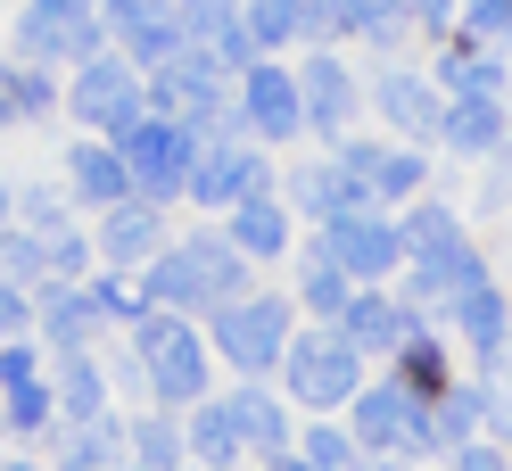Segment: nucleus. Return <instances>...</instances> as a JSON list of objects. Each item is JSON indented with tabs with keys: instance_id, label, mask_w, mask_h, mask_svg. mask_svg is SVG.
<instances>
[{
	"instance_id": "nucleus-35",
	"label": "nucleus",
	"mask_w": 512,
	"mask_h": 471,
	"mask_svg": "<svg viewBox=\"0 0 512 471\" xmlns=\"http://www.w3.org/2000/svg\"><path fill=\"white\" fill-rule=\"evenodd\" d=\"M463 471H504V455L496 447H463Z\"/></svg>"
},
{
	"instance_id": "nucleus-9",
	"label": "nucleus",
	"mask_w": 512,
	"mask_h": 471,
	"mask_svg": "<svg viewBox=\"0 0 512 471\" xmlns=\"http://www.w3.org/2000/svg\"><path fill=\"white\" fill-rule=\"evenodd\" d=\"M248 116L265 124V133H298V116H306V108H298V83L273 75V67H256V75H248Z\"/></svg>"
},
{
	"instance_id": "nucleus-22",
	"label": "nucleus",
	"mask_w": 512,
	"mask_h": 471,
	"mask_svg": "<svg viewBox=\"0 0 512 471\" xmlns=\"http://www.w3.org/2000/svg\"><path fill=\"white\" fill-rule=\"evenodd\" d=\"M496 124H504V116H496L488 100H471V108H455V124H446V133L471 141V149H488V141H496Z\"/></svg>"
},
{
	"instance_id": "nucleus-19",
	"label": "nucleus",
	"mask_w": 512,
	"mask_h": 471,
	"mask_svg": "<svg viewBox=\"0 0 512 471\" xmlns=\"http://www.w3.org/2000/svg\"><path fill=\"white\" fill-rule=\"evenodd\" d=\"M75 182H83L91 199H116V191H124V157H108V149H83V157H75Z\"/></svg>"
},
{
	"instance_id": "nucleus-32",
	"label": "nucleus",
	"mask_w": 512,
	"mask_h": 471,
	"mask_svg": "<svg viewBox=\"0 0 512 471\" xmlns=\"http://www.w3.org/2000/svg\"><path fill=\"white\" fill-rule=\"evenodd\" d=\"M174 447H182V438H174V430H141V455H149L157 471H166V463H174Z\"/></svg>"
},
{
	"instance_id": "nucleus-17",
	"label": "nucleus",
	"mask_w": 512,
	"mask_h": 471,
	"mask_svg": "<svg viewBox=\"0 0 512 471\" xmlns=\"http://www.w3.org/2000/svg\"><path fill=\"white\" fill-rule=\"evenodd\" d=\"M306 100H314V124H339L347 116V75L331 67V58H314V67H306Z\"/></svg>"
},
{
	"instance_id": "nucleus-18",
	"label": "nucleus",
	"mask_w": 512,
	"mask_h": 471,
	"mask_svg": "<svg viewBox=\"0 0 512 471\" xmlns=\"http://www.w3.org/2000/svg\"><path fill=\"white\" fill-rule=\"evenodd\" d=\"M347 331H356L364 348H389V339H405L397 306H380V298H356V306H347Z\"/></svg>"
},
{
	"instance_id": "nucleus-13",
	"label": "nucleus",
	"mask_w": 512,
	"mask_h": 471,
	"mask_svg": "<svg viewBox=\"0 0 512 471\" xmlns=\"http://www.w3.org/2000/svg\"><path fill=\"white\" fill-rule=\"evenodd\" d=\"M331 248H339V265H347V273H380V265L397 257V240L380 232V224H339Z\"/></svg>"
},
{
	"instance_id": "nucleus-16",
	"label": "nucleus",
	"mask_w": 512,
	"mask_h": 471,
	"mask_svg": "<svg viewBox=\"0 0 512 471\" xmlns=\"http://www.w3.org/2000/svg\"><path fill=\"white\" fill-rule=\"evenodd\" d=\"M223 414H232L240 438H256V447H281V405H273V397H232Z\"/></svg>"
},
{
	"instance_id": "nucleus-26",
	"label": "nucleus",
	"mask_w": 512,
	"mask_h": 471,
	"mask_svg": "<svg viewBox=\"0 0 512 471\" xmlns=\"http://www.w3.org/2000/svg\"><path fill=\"white\" fill-rule=\"evenodd\" d=\"M405 389H413V397H438V389H446L438 348H413V356H405Z\"/></svg>"
},
{
	"instance_id": "nucleus-31",
	"label": "nucleus",
	"mask_w": 512,
	"mask_h": 471,
	"mask_svg": "<svg viewBox=\"0 0 512 471\" xmlns=\"http://www.w3.org/2000/svg\"><path fill=\"white\" fill-rule=\"evenodd\" d=\"M83 323H91V306H83V298H67V306H58V323H50V331H58V339L75 348V339H83Z\"/></svg>"
},
{
	"instance_id": "nucleus-36",
	"label": "nucleus",
	"mask_w": 512,
	"mask_h": 471,
	"mask_svg": "<svg viewBox=\"0 0 512 471\" xmlns=\"http://www.w3.org/2000/svg\"><path fill=\"white\" fill-rule=\"evenodd\" d=\"M25 323V306H17V290H0V331H17Z\"/></svg>"
},
{
	"instance_id": "nucleus-11",
	"label": "nucleus",
	"mask_w": 512,
	"mask_h": 471,
	"mask_svg": "<svg viewBox=\"0 0 512 471\" xmlns=\"http://www.w3.org/2000/svg\"><path fill=\"white\" fill-rule=\"evenodd\" d=\"M256 182H265V174H256V157L215 149L207 166H199V182H190V191H199V199H240V191H256Z\"/></svg>"
},
{
	"instance_id": "nucleus-27",
	"label": "nucleus",
	"mask_w": 512,
	"mask_h": 471,
	"mask_svg": "<svg viewBox=\"0 0 512 471\" xmlns=\"http://www.w3.org/2000/svg\"><path fill=\"white\" fill-rule=\"evenodd\" d=\"M380 100L397 108V124H430V91H422V83H405V75H397L389 91H380Z\"/></svg>"
},
{
	"instance_id": "nucleus-1",
	"label": "nucleus",
	"mask_w": 512,
	"mask_h": 471,
	"mask_svg": "<svg viewBox=\"0 0 512 471\" xmlns=\"http://www.w3.org/2000/svg\"><path fill=\"white\" fill-rule=\"evenodd\" d=\"M157 298H174V306H190V298H232V248H215V240L174 248V257L157 265Z\"/></svg>"
},
{
	"instance_id": "nucleus-25",
	"label": "nucleus",
	"mask_w": 512,
	"mask_h": 471,
	"mask_svg": "<svg viewBox=\"0 0 512 471\" xmlns=\"http://www.w3.org/2000/svg\"><path fill=\"white\" fill-rule=\"evenodd\" d=\"M232 447H240L232 414H223V405H215V414H199V455H207V463H232Z\"/></svg>"
},
{
	"instance_id": "nucleus-12",
	"label": "nucleus",
	"mask_w": 512,
	"mask_h": 471,
	"mask_svg": "<svg viewBox=\"0 0 512 471\" xmlns=\"http://www.w3.org/2000/svg\"><path fill=\"white\" fill-rule=\"evenodd\" d=\"M75 100H83V116H100V124H133V83H124L116 67H91Z\"/></svg>"
},
{
	"instance_id": "nucleus-21",
	"label": "nucleus",
	"mask_w": 512,
	"mask_h": 471,
	"mask_svg": "<svg viewBox=\"0 0 512 471\" xmlns=\"http://www.w3.org/2000/svg\"><path fill=\"white\" fill-rule=\"evenodd\" d=\"M240 248H248V257H273V248H281V215L273 207H240Z\"/></svg>"
},
{
	"instance_id": "nucleus-37",
	"label": "nucleus",
	"mask_w": 512,
	"mask_h": 471,
	"mask_svg": "<svg viewBox=\"0 0 512 471\" xmlns=\"http://www.w3.org/2000/svg\"><path fill=\"white\" fill-rule=\"evenodd\" d=\"M413 9H438V0H413Z\"/></svg>"
},
{
	"instance_id": "nucleus-28",
	"label": "nucleus",
	"mask_w": 512,
	"mask_h": 471,
	"mask_svg": "<svg viewBox=\"0 0 512 471\" xmlns=\"http://www.w3.org/2000/svg\"><path fill=\"white\" fill-rule=\"evenodd\" d=\"M290 25H298V0H265V9H256V34H265V42H281Z\"/></svg>"
},
{
	"instance_id": "nucleus-33",
	"label": "nucleus",
	"mask_w": 512,
	"mask_h": 471,
	"mask_svg": "<svg viewBox=\"0 0 512 471\" xmlns=\"http://www.w3.org/2000/svg\"><path fill=\"white\" fill-rule=\"evenodd\" d=\"M306 298H314V306H331V298H339V273L314 265V273H306Z\"/></svg>"
},
{
	"instance_id": "nucleus-14",
	"label": "nucleus",
	"mask_w": 512,
	"mask_h": 471,
	"mask_svg": "<svg viewBox=\"0 0 512 471\" xmlns=\"http://www.w3.org/2000/svg\"><path fill=\"white\" fill-rule=\"evenodd\" d=\"M157 100H166V108H207V100H215V83H207L199 58H166V75H157Z\"/></svg>"
},
{
	"instance_id": "nucleus-38",
	"label": "nucleus",
	"mask_w": 512,
	"mask_h": 471,
	"mask_svg": "<svg viewBox=\"0 0 512 471\" xmlns=\"http://www.w3.org/2000/svg\"><path fill=\"white\" fill-rule=\"evenodd\" d=\"M281 471H306V463H281Z\"/></svg>"
},
{
	"instance_id": "nucleus-7",
	"label": "nucleus",
	"mask_w": 512,
	"mask_h": 471,
	"mask_svg": "<svg viewBox=\"0 0 512 471\" xmlns=\"http://www.w3.org/2000/svg\"><path fill=\"white\" fill-rule=\"evenodd\" d=\"M133 174L149 182V191H174V182L190 174V141L174 133V124H133Z\"/></svg>"
},
{
	"instance_id": "nucleus-23",
	"label": "nucleus",
	"mask_w": 512,
	"mask_h": 471,
	"mask_svg": "<svg viewBox=\"0 0 512 471\" xmlns=\"http://www.w3.org/2000/svg\"><path fill=\"white\" fill-rule=\"evenodd\" d=\"M149 240H157V224H149V215H141V207H124V215H116V224H108V248H116V257H141V248H149Z\"/></svg>"
},
{
	"instance_id": "nucleus-20",
	"label": "nucleus",
	"mask_w": 512,
	"mask_h": 471,
	"mask_svg": "<svg viewBox=\"0 0 512 471\" xmlns=\"http://www.w3.org/2000/svg\"><path fill=\"white\" fill-rule=\"evenodd\" d=\"M463 323H471V339H479V348H496V331H504L496 290H479V281H471V290H463Z\"/></svg>"
},
{
	"instance_id": "nucleus-24",
	"label": "nucleus",
	"mask_w": 512,
	"mask_h": 471,
	"mask_svg": "<svg viewBox=\"0 0 512 471\" xmlns=\"http://www.w3.org/2000/svg\"><path fill=\"white\" fill-rule=\"evenodd\" d=\"M306 471H356V447H347L339 430H314L306 438Z\"/></svg>"
},
{
	"instance_id": "nucleus-30",
	"label": "nucleus",
	"mask_w": 512,
	"mask_h": 471,
	"mask_svg": "<svg viewBox=\"0 0 512 471\" xmlns=\"http://www.w3.org/2000/svg\"><path fill=\"white\" fill-rule=\"evenodd\" d=\"M182 17H190V25H215V34H223V25H232V0H182Z\"/></svg>"
},
{
	"instance_id": "nucleus-34",
	"label": "nucleus",
	"mask_w": 512,
	"mask_h": 471,
	"mask_svg": "<svg viewBox=\"0 0 512 471\" xmlns=\"http://www.w3.org/2000/svg\"><path fill=\"white\" fill-rule=\"evenodd\" d=\"M471 17H479V25L496 34V25H512V0H471Z\"/></svg>"
},
{
	"instance_id": "nucleus-10",
	"label": "nucleus",
	"mask_w": 512,
	"mask_h": 471,
	"mask_svg": "<svg viewBox=\"0 0 512 471\" xmlns=\"http://www.w3.org/2000/svg\"><path fill=\"white\" fill-rule=\"evenodd\" d=\"M108 17H116V34L141 58H174V17H157L149 0H108Z\"/></svg>"
},
{
	"instance_id": "nucleus-2",
	"label": "nucleus",
	"mask_w": 512,
	"mask_h": 471,
	"mask_svg": "<svg viewBox=\"0 0 512 471\" xmlns=\"http://www.w3.org/2000/svg\"><path fill=\"white\" fill-rule=\"evenodd\" d=\"M290 381L306 405H339L356 389V356H347V339H298L290 348Z\"/></svg>"
},
{
	"instance_id": "nucleus-8",
	"label": "nucleus",
	"mask_w": 512,
	"mask_h": 471,
	"mask_svg": "<svg viewBox=\"0 0 512 471\" xmlns=\"http://www.w3.org/2000/svg\"><path fill=\"white\" fill-rule=\"evenodd\" d=\"M356 430H364V447H413L430 422L413 414V397H405V389H372V397L356 405Z\"/></svg>"
},
{
	"instance_id": "nucleus-4",
	"label": "nucleus",
	"mask_w": 512,
	"mask_h": 471,
	"mask_svg": "<svg viewBox=\"0 0 512 471\" xmlns=\"http://www.w3.org/2000/svg\"><path fill=\"white\" fill-rule=\"evenodd\" d=\"M25 50H42V58L91 50V9L83 0H34V9H25Z\"/></svg>"
},
{
	"instance_id": "nucleus-15",
	"label": "nucleus",
	"mask_w": 512,
	"mask_h": 471,
	"mask_svg": "<svg viewBox=\"0 0 512 471\" xmlns=\"http://www.w3.org/2000/svg\"><path fill=\"white\" fill-rule=\"evenodd\" d=\"M0 381H9V405H17V422H25V430L50 414V397H42V381H34V356H9V364H0Z\"/></svg>"
},
{
	"instance_id": "nucleus-29",
	"label": "nucleus",
	"mask_w": 512,
	"mask_h": 471,
	"mask_svg": "<svg viewBox=\"0 0 512 471\" xmlns=\"http://www.w3.org/2000/svg\"><path fill=\"white\" fill-rule=\"evenodd\" d=\"M413 182H422L413 157H380V191H413Z\"/></svg>"
},
{
	"instance_id": "nucleus-3",
	"label": "nucleus",
	"mask_w": 512,
	"mask_h": 471,
	"mask_svg": "<svg viewBox=\"0 0 512 471\" xmlns=\"http://www.w3.org/2000/svg\"><path fill=\"white\" fill-rule=\"evenodd\" d=\"M413 248H422V298H438V290H471V281H479L471 248H455L446 215H422V224H413Z\"/></svg>"
},
{
	"instance_id": "nucleus-6",
	"label": "nucleus",
	"mask_w": 512,
	"mask_h": 471,
	"mask_svg": "<svg viewBox=\"0 0 512 471\" xmlns=\"http://www.w3.org/2000/svg\"><path fill=\"white\" fill-rule=\"evenodd\" d=\"M141 348H149V372H157L166 397H199V348L182 339V323H149Z\"/></svg>"
},
{
	"instance_id": "nucleus-5",
	"label": "nucleus",
	"mask_w": 512,
	"mask_h": 471,
	"mask_svg": "<svg viewBox=\"0 0 512 471\" xmlns=\"http://www.w3.org/2000/svg\"><path fill=\"white\" fill-rule=\"evenodd\" d=\"M215 339H223V356L248 364V372L273 364V356H281V306H240V314H223Z\"/></svg>"
}]
</instances>
